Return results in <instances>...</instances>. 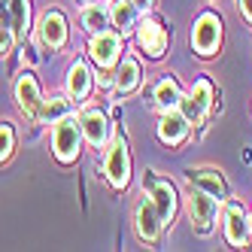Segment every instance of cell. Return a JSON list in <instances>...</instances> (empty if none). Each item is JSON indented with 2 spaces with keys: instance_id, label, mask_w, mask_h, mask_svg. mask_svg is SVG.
Listing matches in <instances>:
<instances>
[{
  "instance_id": "cell-21",
  "label": "cell",
  "mask_w": 252,
  "mask_h": 252,
  "mask_svg": "<svg viewBox=\"0 0 252 252\" xmlns=\"http://www.w3.org/2000/svg\"><path fill=\"white\" fill-rule=\"evenodd\" d=\"M6 3L12 9V31L25 33V28H28V0H6Z\"/></svg>"
},
{
  "instance_id": "cell-1",
  "label": "cell",
  "mask_w": 252,
  "mask_h": 252,
  "mask_svg": "<svg viewBox=\"0 0 252 252\" xmlns=\"http://www.w3.org/2000/svg\"><path fill=\"white\" fill-rule=\"evenodd\" d=\"M79 137H82V128L76 119L70 116H61L55 122V131H52V149L61 161H73L79 155Z\"/></svg>"
},
{
  "instance_id": "cell-25",
  "label": "cell",
  "mask_w": 252,
  "mask_h": 252,
  "mask_svg": "<svg viewBox=\"0 0 252 252\" xmlns=\"http://www.w3.org/2000/svg\"><path fill=\"white\" fill-rule=\"evenodd\" d=\"M240 6H243V15L252 22V0H240Z\"/></svg>"
},
{
  "instance_id": "cell-22",
  "label": "cell",
  "mask_w": 252,
  "mask_h": 252,
  "mask_svg": "<svg viewBox=\"0 0 252 252\" xmlns=\"http://www.w3.org/2000/svg\"><path fill=\"white\" fill-rule=\"evenodd\" d=\"M67 110H70V100H64V97H52V100L43 106V119H46V122H58L61 116H67Z\"/></svg>"
},
{
  "instance_id": "cell-17",
  "label": "cell",
  "mask_w": 252,
  "mask_h": 252,
  "mask_svg": "<svg viewBox=\"0 0 252 252\" xmlns=\"http://www.w3.org/2000/svg\"><path fill=\"white\" fill-rule=\"evenodd\" d=\"M137 82H140V64L134 58H122L119 73H116V88H119L122 94H128V92L137 88Z\"/></svg>"
},
{
  "instance_id": "cell-18",
  "label": "cell",
  "mask_w": 252,
  "mask_h": 252,
  "mask_svg": "<svg viewBox=\"0 0 252 252\" xmlns=\"http://www.w3.org/2000/svg\"><path fill=\"white\" fill-rule=\"evenodd\" d=\"M110 15H113L116 28H122V33H125V31H131L134 22H137V6L131 3V0H116L113 9H110Z\"/></svg>"
},
{
  "instance_id": "cell-10",
  "label": "cell",
  "mask_w": 252,
  "mask_h": 252,
  "mask_svg": "<svg viewBox=\"0 0 252 252\" xmlns=\"http://www.w3.org/2000/svg\"><path fill=\"white\" fill-rule=\"evenodd\" d=\"M40 40L49 49L64 46V40H67V22H64L61 12H46L43 19H40Z\"/></svg>"
},
{
  "instance_id": "cell-9",
  "label": "cell",
  "mask_w": 252,
  "mask_h": 252,
  "mask_svg": "<svg viewBox=\"0 0 252 252\" xmlns=\"http://www.w3.org/2000/svg\"><path fill=\"white\" fill-rule=\"evenodd\" d=\"M186 134H189V119L176 110H164L161 125H158V137L164 143H170V146H176V143L186 140Z\"/></svg>"
},
{
  "instance_id": "cell-14",
  "label": "cell",
  "mask_w": 252,
  "mask_h": 252,
  "mask_svg": "<svg viewBox=\"0 0 252 252\" xmlns=\"http://www.w3.org/2000/svg\"><path fill=\"white\" fill-rule=\"evenodd\" d=\"M88 88H92V70H88L82 61L73 64V70H70V76H67V92L73 100H82L88 94Z\"/></svg>"
},
{
  "instance_id": "cell-19",
  "label": "cell",
  "mask_w": 252,
  "mask_h": 252,
  "mask_svg": "<svg viewBox=\"0 0 252 252\" xmlns=\"http://www.w3.org/2000/svg\"><path fill=\"white\" fill-rule=\"evenodd\" d=\"M155 103L161 110H176L179 106V85L173 79H161L155 88Z\"/></svg>"
},
{
  "instance_id": "cell-8",
  "label": "cell",
  "mask_w": 252,
  "mask_h": 252,
  "mask_svg": "<svg viewBox=\"0 0 252 252\" xmlns=\"http://www.w3.org/2000/svg\"><path fill=\"white\" fill-rule=\"evenodd\" d=\"M79 128H82L85 140L92 143V146H97V149L106 143V137H110V125H106V116L100 110H85L82 119H79Z\"/></svg>"
},
{
  "instance_id": "cell-26",
  "label": "cell",
  "mask_w": 252,
  "mask_h": 252,
  "mask_svg": "<svg viewBox=\"0 0 252 252\" xmlns=\"http://www.w3.org/2000/svg\"><path fill=\"white\" fill-rule=\"evenodd\" d=\"M131 3H134L137 9H149V6L155 3V0H131Z\"/></svg>"
},
{
  "instance_id": "cell-11",
  "label": "cell",
  "mask_w": 252,
  "mask_h": 252,
  "mask_svg": "<svg viewBox=\"0 0 252 252\" xmlns=\"http://www.w3.org/2000/svg\"><path fill=\"white\" fill-rule=\"evenodd\" d=\"M246 234H249V219L237 204H228L225 213V237L231 246H246Z\"/></svg>"
},
{
  "instance_id": "cell-4",
  "label": "cell",
  "mask_w": 252,
  "mask_h": 252,
  "mask_svg": "<svg viewBox=\"0 0 252 252\" xmlns=\"http://www.w3.org/2000/svg\"><path fill=\"white\" fill-rule=\"evenodd\" d=\"M106 176H110V183L116 189L128 186V179H131V155H128V146H125L122 137H116L110 152H106Z\"/></svg>"
},
{
  "instance_id": "cell-2",
  "label": "cell",
  "mask_w": 252,
  "mask_h": 252,
  "mask_svg": "<svg viewBox=\"0 0 252 252\" xmlns=\"http://www.w3.org/2000/svg\"><path fill=\"white\" fill-rule=\"evenodd\" d=\"M216 210H219L216 197L207 194L204 189H194V191L189 194V216H191V225H194L197 234H210V231H213Z\"/></svg>"
},
{
  "instance_id": "cell-15",
  "label": "cell",
  "mask_w": 252,
  "mask_h": 252,
  "mask_svg": "<svg viewBox=\"0 0 252 252\" xmlns=\"http://www.w3.org/2000/svg\"><path fill=\"white\" fill-rule=\"evenodd\" d=\"M158 228H161V219H158L152 201L140 204V210H137V231H140V237L143 240H155L158 237Z\"/></svg>"
},
{
  "instance_id": "cell-3",
  "label": "cell",
  "mask_w": 252,
  "mask_h": 252,
  "mask_svg": "<svg viewBox=\"0 0 252 252\" xmlns=\"http://www.w3.org/2000/svg\"><path fill=\"white\" fill-rule=\"evenodd\" d=\"M219 40H222V25H219V19H216L213 12H204L201 19H197L194 31H191L194 49L201 52V55H213V52L219 49Z\"/></svg>"
},
{
  "instance_id": "cell-23",
  "label": "cell",
  "mask_w": 252,
  "mask_h": 252,
  "mask_svg": "<svg viewBox=\"0 0 252 252\" xmlns=\"http://www.w3.org/2000/svg\"><path fill=\"white\" fill-rule=\"evenodd\" d=\"M9 152H12V128L9 125H0V161L9 158Z\"/></svg>"
},
{
  "instance_id": "cell-24",
  "label": "cell",
  "mask_w": 252,
  "mask_h": 252,
  "mask_svg": "<svg viewBox=\"0 0 252 252\" xmlns=\"http://www.w3.org/2000/svg\"><path fill=\"white\" fill-rule=\"evenodd\" d=\"M9 46H12V28L6 22H0V55H6Z\"/></svg>"
},
{
  "instance_id": "cell-7",
  "label": "cell",
  "mask_w": 252,
  "mask_h": 252,
  "mask_svg": "<svg viewBox=\"0 0 252 252\" xmlns=\"http://www.w3.org/2000/svg\"><path fill=\"white\" fill-rule=\"evenodd\" d=\"M149 194H152V207L158 213L161 222H170L176 213V194L170 189V183H161V179H149Z\"/></svg>"
},
{
  "instance_id": "cell-12",
  "label": "cell",
  "mask_w": 252,
  "mask_h": 252,
  "mask_svg": "<svg viewBox=\"0 0 252 252\" xmlns=\"http://www.w3.org/2000/svg\"><path fill=\"white\" fill-rule=\"evenodd\" d=\"M15 97H19V103H22V110L28 113V116H40V88H37V82H33V76L31 73H25L22 79H19V85H15Z\"/></svg>"
},
{
  "instance_id": "cell-6",
  "label": "cell",
  "mask_w": 252,
  "mask_h": 252,
  "mask_svg": "<svg viewBox=\"0 0 252 252\" xmlns=\"http://www.w3.org/2000/svg\"><path fill=\"white\" fill-rule=\"evenodd\" d=\"M122 55V37L119 33H106V31H97L94 40H92V58L100 64V67H113Z\"/></svg>"
},
{
  "instance_id": "cell-27",
  "label": "cell",
  "mask_w": 252,
  "mask_h": 252,
  "mask_svg": "<svg viewBox=\"0 0 252 252\" xmlns=\"http://www.w3.org/2000/svg\"><path fill=\"white\" fill-rule=\"evenodd\" d=\"M249 231H252V216H249Z\"/></svg>"
},
{
  "instance_id": "cell-16",
  "label": "cell",
  "mask_w": 252,
  "mask_h": 252,
  "mask_svg": "<svg viewBox=\"0 0 252 252\" xmlns=\"http://www.w3.org/2000/svg\"><path fill=\"white\" fill-rule=\"evenodd\" d=\"M191 179L197 183V189H204L207 194H213L216 201H225L228 189H225V179L216 173V170H197V173H191Z\"/></svg>"
},
{
  "instance_id": "cell-13",
  "label": "cell",
  "mask_w": 252,
  "mask_h": 252,
  "mask_svg": "<svg viewBox=\"0 0 252 252\" xmlns=\"http://www.w3.org/2000/svg\"><path fill=\"white\" fill-rule=\"evenodd\" d=\"M137 37H140V46L146 49L149 55H161L164 46H167V33H164V28H161L158 22H143Z\"/></svg>"
},
{
  "instance_id": "cell-20",
  "label": "cell",
  "mask_w": 252,
  "mask_h": 252,
  "mask_svg": "<svg viewBox=\"0 0 252 252\" xmlns=\"http://www.w3.org/2000/svg\"><path fill=\"white\" fill-rule=\"evenodd\" d=\"M106 19H110V12H106L103 6H85L82 9V28L92 31V33L103 31L106 28Z\"/></svg>"
},
{
  "instance_id": "cell-5",
  "label": "cell",
  "mask_w": 252,
  "mask_h": 252,
  "mask_svg": "<svg viewBox=\"0 0 252 252\" xmlns=\"http://www.w3.org/2000/svg\"><path fill=\"white\" fill-rule=\"evenodd\" d=\"M210 103H213V88H210V82H207V79L194 82L191 94H189L186 100L179 97V106H183V116H186L189 122H201V119H204V113L210 110Z\"/></svg>"
}]
</instances>
